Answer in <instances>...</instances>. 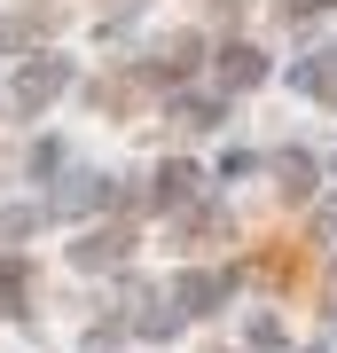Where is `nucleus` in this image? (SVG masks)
<instances>
[{
    "label": "nucleus",
    "mask_w": 337,
    "mask_h": 353,
    "mask_svg": "<svg viewBox=\"0 0 337 353\" xmlns=\"http://www.w3.org/2000/svg\"><path fill=\"white\" fill-rule=\"evenodd\" d=\"M220 79H227V87H259V79H267V63H259L251 48H227V55H220Z\"/></svg>",
    "instance_id": "obj_2"
},
{
    "label": "nucleus",
    "mask_w": 337,
    "mask_h": 353,
    "mask_svg": "<svg viewBox=\"0 0 337 353\" xmlns=\"http://www.w3.org/2000/svg\"><path fill=\"white\" fill-rule=\"evenodd\" d=\"M212 299H220V283H212V275H188V283H181V306H188V314H204Z\"/></svg>",
    "instance_id": "obj_6"
},
{
    "label": "nucleus",
    "mask_w": 337,
    "mask_h": 353,
    "mask_svg": "<svg viewBox=\"0 0 337 353\" xmlns=\"http://www.w3.org/2000/svg\"><path fill=\"white\" fill-rule=\"evenodd\" d=\"M125 252V228H110V236H87V243H79V259H87V267H110Z\"/></svg>",
    "instance_id": "obj_4"
},
{
    "label": "nucleus",
    "mask_w": 337,
    "mask_h": 353,
    "mask_svg": "<svg viewBox=\"0 0 337 353\" xmlns=\"http://www.w3.org/2000/svg\"><path fill=\"white\" fill-rule=\"evenodd\" d=\"M55 87H63V63H32L24 79H16V102H24V110H39Z\"/></svg>",
    "instance_id": "obj_1"
},
{
    "label": "nucleus",
    "mask_w": 337,
    "mask_h": 353,
    "mask_svg": "<svg viewBox=\"0 0 337 353\" xmlns=\"http://www.w3.org/2000/svg\"><path fill=\"white\" fill-rule=\"evenodd\" d=\"M259 267H267V275H298V267H306V259H298V252H290V243H267V259H259Z\"/></svg>",
    "instance_id": "obj_7"
},
{
    "label": "nucleus",
    "mask_w": 337,
    "mask_h": 353,
    "mask_svg": "<svg viewBox=\"0 0 337 353\" xmlns=\"http://www.w3.org/2000/svg\"><path fill=\"white\" fill-rule=\"evenodd\" d=\"M329 0H283V16H322Z\"/></svg>",
    "instance_id": "obj_9"
},
{
    "label": "nucleus",
    "mask_w": 337,
    "mask_h": 353,
    "mask_svg": "<svg viewBox=\"0 0 337 353\" xmlns=\"http://www.w3.org/2000/svg\"><path fill=\"white\" fill-rule=\"evenodd\" d=\"M188 181H196V173H188V165H165V181H157V196H165V204H181V196H188Z\"/></svg>",
    "instance_id": "obj_8"
},
{
    "label": "nucleus",
    "mask_w": 337,
    "mask_h": 353,
    "mask_svg": "<svg viewBox=\"0 0 337 353\" xmlns=\"http://www.w3.org/2000/svg\"><path fill=\"white\" fill-rule=\"evenodd\" d=\"M157 71H165V79H181V71H196V32H173V39H165V55H157Z\"/></svg>",
    "instance_id": "obj_3"
},
{
    "label": "nucleus",
    "mask_w": 337,
    "mask_h": 353,
    "mask_svg": "<svg viewBox=\"0 0 337 353\" xmlns=\"http://www.w3.org/2000/svg\"><path fill=\"white\" fill-rule=\"evenodd\" d=\"M102 8H134V0H102Z\"/></svg>",
    "instance_id": "obj_10"
},
{
    "label": "nucleus",
    "mask_w": 337,
    "mask_h": 353,
    "mask_svg": "<svg viewBox=\"0 0 337 353\" xmlns=\"http://www.w3.org/2000/svg\"><path fill=\"white\" fill-rule=\"evenodd\" d=\"M298 87H314V94H329V102H337V55H322V63H306V71H298Z\"/></svg>",
    "instance_id": "obj_5"
}]
</instances>
